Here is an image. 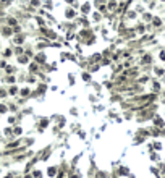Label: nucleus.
<instances>
[{
	"mask_svg": "<svg viewBox=\"0 0 165 178\" xmlns=\"http://www.w3.org/2000/svg\"><path fill=\"white\" fill-rule=\"evenodd\" d=\"M155 71H157L159 76H162V75H164V70H160V68H155Z\"/></svg>",
	"mask_w": 165,
	"mask_h": 178,
	"instance_id": "obj_9",
	"label": "nucleus"
},
{
	"mask_svg": "<svg viewBox=\"0 0 165 178\" xmlns=\"http://www.w3.org/2000/svg\"><path fill=\"white\" fill-rule=\"evenodd\" d=\"M83 11H84V13H88V11H89V4H84V5H83Z\"/></svg>",
	"mask_w": 165,
	"mask_h": 178,
	"instance_id": "obj_7",
	"label": "nucleus"
},
{
	"mask_svg": "<svg viewBox=\"0 0 165 178\" xmlns=\"http://www.w3.org/2000/svg\"><path fill=\"white\" fill-rule=\"evenodd\" d=\"M162 101H164V104H165V94H164V99H162Z\"/></svg>",
	"mask_w": 165,
	"mask_h": 178,
	"instance_id": "obj_21",
	"label": "nucleus"
},
{
	"mask_svg": "<svg viewBox=\"0 0 165 178\" xmlns=\"http://www.w3.org/2000/svg\"><path fill=\"white\" fill-rule=\"evenodd\" d=\"M162 2H165V0H162Z\"/></svg>",
	"mask_w": 165,
	"mask_h": 178,
	"instance_id": "obj_22",
	"label": "nucleus"
},
{
	"mask_svg": "<svg viewBox=\"0 0 165 178\" xmlns=\"http://www.w3.org/2000/svg\"><path fill=\"white\" fill-rule=\"evenodd\" d=\"M34 177H36V178H41V172H39V170L34 172Z\"/></svg>",
	"mask_w": 165,
	"mask_h": 178,
	"instance_id": "obj_16",
	"label": "nucleus"
},
{
	"mask_svg": "<svg viewBox=\"0 0 165 178\" xmlns=\"http://www.w3.org/2000/svg\"><path fill=\"white\" fill-rule=\"evenodd\" d=\"M152 25H154L155 28H159V26L162 25V21H160V18H157V16H155V18H152Z\"/></svg>",
	"mask_w": 165,
	"mask_h": 178,
	"instance_id": "obj_2",
	"label": "nucleus"
},
{
	"mask_svg": "<svg viewBox=\"0 0 165 178\" xmlns=\"http://www.w3.org/2000/svg\"><path fill=\"white\" fill-rule=\"evenodd\" d=\"M5 94H7V92H5L4 89H0V97H5Z\"/></svg>",
	"mask_w": 165,
	"mask_h": 178,
	"instance_id": "obj_17",
	"label": "nucleus"
},
{
	"mask_svg": "<svg viewBox=\"0 0 165 178\" xmlns=\"http://www.w3.org/2000/svg\"><path fill=\"white\" fill-rule=\"evenodd\" d=\"M4 112H7V107H5V105H0V113H4Z\"/></svg>",
	"mask_w": 165,
	"mask_h": 178,
	"instance_id": "obj_8",
	"label": "nucleus"
},
{
	"mask_svg": "<svg viewBox=\"0 0 165 178\" xmlns=\"http://www.w3.org/2000/svg\"><path fill=\"white\" fill-rule=\"evenodd\" d=\"M149 62H151V57H144L143 63H149Z\"/></svg>",
	"mask_w": 165,
	"mask_h": 178,
	"instance_id": "obj_11",
	"label": "nucleus"
},
{
	"mask_svg": "<svg viewBox=\"0 0 165 178\" xmlns=\"http://www.w3.org/2000/svg\"><path fill=\"white\" fill-rule=\"evenodd\" d=\"M32 5H39V0H32Z\"/></svg>",
	"mask_w": 165,
	"mask_h": 178,
	"instance_id": "obj_18",
	"label": "nucleus"
},
{
	"mask_svg": "<svg viewBox=\"0 0 165 178\" xmlns=\"http://www.w3.org/2000/svg\"><path fill=\"white\" fill-rule=\"evenodd\" d=\"M10 4V0H0V5H8Z\"/></svg>",
	"mask_w": 165,
	"mask_h": 178,
	"instance_id": "obj_10",
	"label": "nucleus"
},
{
	"mask_svg": "<svg viewBox=\"0 0 165 178\" xmlns=\"http://www.w3.org/2000/svg\"><path fill=\"white\" fill-rule=\"evenodd\" d=\"M162 175H164V177H162V178H165V170H162Z\"/></svg>",
	"mask_w": 165,
	"mask_h": 178,
	"instance_id": "obj_19",
	"label": "nucleus"
},
{
	"mask_svg": "<svg viewBox=\"0 0 165 178\" xmlns=\"http://www.w3.org/2000/svg\"><path fill=\"white\" fill-rule=\"evenodd\" d=\"M160 60H164V62H165V52H164V50L160 52Z\"/></svg>",
	"mask_w": 165,
	"mask_h": 178,
	"instance_id": "obj_12",
	"label": "nucleus"
},
{
	"mask_svg": "<svg viewBox=\"0 0 165 178\" xmlns=\"http://www.w3.org/2000/svg\"><path fill=\"white\" fill-rule=\"evenodd\" d=\"M8 55H11V50H10V49L5 50V57H8Z\"/></svg>",
	"mask_w": 165,
	"mask_h": 178,
	"instance_id": "obj_15",
	"label": "nucleus"
},
{
	"mask_svg": "<svg viewBox=\"0 0 165 178\" xmlns=\"http://www.w3.org/2000/svg\"><path fill=\"white\" fill-rule=\"evenodd\" d=\"M18 62H20V63H28V62H29V58H28V55H20Z\"/></svg>",
	"mask_w": 165,
	"mask_h": 178,
	"instance_id": "obj_4",
	"label": "nucleus"
},
{
	"mask_svg": "<svg viewBox=\"0 0 165 178\" xmlns=\"http://www.w3.org/2000/svg\"><path fill=\"white\" fill-rule=\"evenodd\" d=\"M8 25L10 26H16V20H15V18H10V20H8Z\"/></svg>",
	"mask_w": 165,
	"mask_h": 178,
	"instance_id": "obj_6",
	"label": "nucleus"
},
{
	"mask_svg": "<svg viewBox=\"0 0 165 178\" xmlns=\"http://www.w3.org/2000/svg\"><path fill=\"white\" fill-rule=\"evenodd\" d=\"M2 34H4V36H10L11 34V28H8V26L2 28Z\"/></svg>",
	"mask_w": 165,
	"mask_h": 178,
	"instance_id": "obj_3",
	"label": "nucleus"
},
{
	"mask_svg": "<svg viewBox=\"0 0 165 178\" xmlns=\"http://www.w3.org/2000/svg\"><path fill=\"white\" fill-rule=\"evenodd\" d=\"M7 71H8V73H11V71H15V68H13V66H7Z\"/></svg>",
	"mask_w": 165,
	"mask_h": 178,
	"instance_id": "obj_13",
	"label": "nucleus"
},
{
	"mask_svg": "<svg viewBox=\"0 0 165 178\" xmlns=\"http://www.w3.org/2000/svg\"><path fill=\"white\" fill-rule=\"evenodd\" d=\"M152 86H154V91H155V92L160 91V84H159L157 81H154V83H152Z\"/></svg>",
	"mask_w": 165,
	"mask_h": 178,
	"instance_id": "obj_5",
	"label": "nucleus"
},
{
	"mask_svg": "<svg viewBox=\"0 0 165 178\" xmlns=\"http://www.w3.org/2000/svg\"><path fill=\"white\" fill-rule=\"evenodd\" d=\"M26 178H32V177H31V175H26Z\"/></svg>",
	"mask_w": 165,
	"mask_h": 178,
	"instance_id": "obj_20",
	"label": "nucleus"
},
{
	"mask_svg": "<svg viewBox=\"0 0 165 178\" xmlns=\"http://www.w3.org/2000/svg\"><path fill=\"white\" fill-rule=\"evenodd\" d=\"M15 44H23V42H25V36L23 34H20V36H15Z\"/></svg>",
	"mask_w": 165,
	"mask_h": 178,
	"instance_id": "obj_1",
	"label": "nucleus"
},
{
	"mask_svg": "<svg viewBox=\"0 0 165 178\" xmlns=\"http://www.w3.org/2000/svg\"><path fill=\"white\" fill-rule=\"evenodd\" d=\"M67 16H68V18H71V16H73V11L68 10V11H67Z\"/></svg>",
	"mask_w": 165,
	"mask_h": 178,
	"instance_id": "obj_14",
	"label": "nucleus"
}]
</instances>
